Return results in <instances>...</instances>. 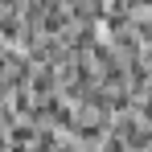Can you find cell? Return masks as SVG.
I'll list each match as a JSON object with an SVG mask.
<instances>
[{
	"label": "cell",
	"instance_id": "1",
	"mask_svg": "<svg viewBox=\"0 0 152 152\" xmlns=\"http://www.w3.org/2000/svg\"><path fill=\"white\" fill-rule=\"evenodd\" d=\"M4 152H33V148H29V144H17V140H8V148H4Z\"/></svg>",
	"mask_w": 152,
	"mask_h": 152
}]
</instances>
